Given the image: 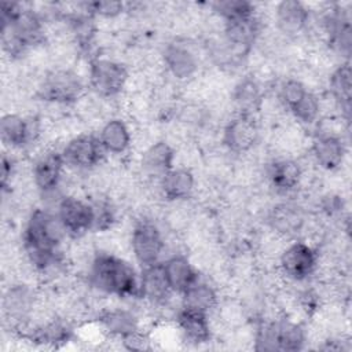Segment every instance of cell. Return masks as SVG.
<instances>
[{
	"instance_id": "cell-1",
	"label": "cell",
	"mask_w": 352,
	"mask_h": 352,
	"mask_svg": "<svg viewBox=\"0 0 352 352\" xmlns=\"http://www.w3.org/2000/svg\"><path fill=\"white\" fill-rule=\"evenodd\" d=\"M66 236L55 212L44 208L30 212L22 231V246L29 264L37 274L51 275L62 268L60 246Z\"/></svg>"
},
{
	"instance_id": "cell-2",
	"label": "cell",
	"mask_w": 352,
	"mask_h": 352,
	"mask_svg": "<svg viewBox=\"0 0 352 352\" xmlns=\"http://www.w3.org/2000/svg\"><path fill=\"white\" fill-rule=\"evenodd\" d=\"M138 270L121 256L99 250L88 265V283L98 292L120 300L140 298Z\"/></svg>"
},
{
	"instance_id": "cell-3",
	"label": "cell",
	"mask_w": 352,
	"mask_h": 352,
	"mask_svg": "<svg viewBox=\"0 0 352 352\" xmlns=\"http://www.w3.org/2000/svg\"><path fill=\"white\" fill-rule=\"evenodd\" d=\"M257 351L294 352L301 351L307 342V333L301 323L287 318L264 322L256 333Z\"/></svg>"
},
{
	"instance_id": "cell-4",
	"label": "cell",
	"mask_w": 352,
	"mask_h": 352,
	"mask_svg": "<svg viewBox=\"0 0 352 352\" xmlns=\"http://www.w3.org/2000/svg\"><path fill=\"white\" fill-rule=\"evenodd\" d=\"M129 80L128 67L110 58H94L88 66L87 85L91 91L103 99L120 96L126 88Z\"/></svg>"
},
{
	"instance_id": "cell-5",
	"label": "cell",
	"mask_w": 352,
	"mask_h": 352,
	"mask_svg": "<svg viewBox=\"0 0 352 352\" xmlns=\"http://www.w3.org/2000/svg\"><path fill=\"white\" fill-rule=\"evenodd\" d=\"M85 84L70 69H56L47 73L40 81L36 96L52 104H73L84 95Z\"/></svg>"
},
{
	"instance_id": "cell-6",
	"label": "cell",
	"mask_w": 352,
	"mask_h": 352,
	"mask_svg": "<svg viewBox=\"0 0 352 352\" xmlns=\"http://www.w3.org/2000/svg\"><path fill=\"white\" fill-rule=\"evenodd\" d=\"M131 252L140 268L162 261L165 250V238L158 224L147 217L133 223L131 231Z\"/></svg>"
},
{
	"instance_id": "cell-7",
	"label": "cell",
	"mask_w": 352,
	"mask_h": 352,
	"mask_svg": "<svg viewBox=\"0 0 352 352\" xmlns=\"http://www.w3.org/2000/svg\"><path fill=\"white\" fill-rule=\"evenodd\" d=\"M279 98L290 114L304 125H312L320 116L319 98L300 80L289 78L280 84Z\"/></svg>"
},
{
	"instance_id": "cell-8",
	"label": "cell",
	"mask_w": 352,
	"mask_h": 352,
	"mask_svg": "<svg viewBox=\"0 0 352 352\" xmlns=\"http://www.w3.org/2000/svg\"><path fill=\"white\" fill-rule=\"evenodd\" d=\"M319 267V254L304 241H293L279 256V270L292 282H305L315 275Z\"/></svg>"
},
{
	"instance_id": "cell-9",
	"label": "cell",
	"mask_w": 352,
	"mask_h": 352,
	"mask_svg": "<svg viewBox=\"0 0 352 352\" xmlns=\"http://www.w3.org/2000/svg\"><path fill=\"white\" fill-rule=\"evenodd\" d=\"M55 213L70 238H80L94 231V205L84 198L63 195L56 204Z\"/></svg>"
},
{
	"instance_id": "cell-10",
	"label": "cell",
	"mask_w": 352,
	"mask_h": 352,
	"mask_svg": "<svg viewBox=\"0 0 352 352\" xmlns=\"http://www.w3.org/2000/svg\"><path fill=\"white\" fill-rule=\"evenodd\" d=\"M66 166L77 170H89L102 164L107 155L98 135L80 133L66 142L60 150Z\"/></svg>"
},
{
	"instance_id": "cell-11",
	"label": "cell",
	"mask_w": 352,
	"mask_h": 352,
	"mask_svg": "<svg viewBox=\"0 0 352 352\" xmlns=\"http://www.w3.org/2000/svg\"><path fill=\"white\" fill-rule=\"evenodd\" d=\"M40 136L38 120L18 113H6L0 118V138L10 150L29 147Z\"/></svg>"
},
{
	"instance_id": "cell-12",
	"label": "cell",
	"mask_w": 352,
	"mask_h": 352,
	"mask_svg": "<svg viewBox=\"0 0 352 352\" xmlns=\"http://www.w3.org/2000/svg\"><path fill=\"white\" fill-rule=\"evenodd\" d=\"M258 139V125L252 114L236 113L223 128L221 143L234 154L250 151Z\"/></svg>"
},
{
	"instance_id": "cell-13",
	"label": "cell",
	"mask_w": 352,
	"mask_h": 352,
	"mask_svg": "<svg viewBox=\"0 0 352 352\" xmlns=\"http://www.w3.org/2000/svg\"><path fill=\"white\" fill-rule=\"evenodd\" d=\"M37 296L26 283H15L7 289L3 297L6 318L18 330L28 329L29 320L36 308Z\"/></svg>"
},
{
	"instance_id": "cell-14",
	"label": "cell",
	"mask_w": 352,
	"mask_h": 352,
	"mask_svg": "<svg viewBox=\"0 0 352 352\" xmlns=\"http://www.w3.org/2000/svg\"><path fill=\"white\" fill-rule=\"evenodd\" d=\"M66 164L60 150H45L36 157L32 165V179L36 188L43 194H54L63 176Z\"/></svg>"
},
{
	"instance_id": "cell-15",
	"label": "cell",
	"mask_w": 352,
	"mask_h": 352,
	"mask_svg": "<svg viewBox=\"0 0 352 352\" xmlns=\"http://www.w3.org/2000/svg\"><path fill=\"white\" fill-rule=\"evenodd\" d=\"M161 58L168 73L179 81H187L198 72V55L184 41L173 40L168 43L162 50Z\"/></svg>"
},
{
	"instance_id": "cell-16",
	"label": "cell",
	"mask_w": 352,
	"mask_h": 352,
	"mask_svg": "<svg viewBox=\"0 0 352 352\" xmlns=\"http://www.w3.org/2000/svg\"><path fill=\"white\" fill-rule=\"evenodd\" d=\"M311 153L315 162L322 169L333 172L342 166L346 157V144L340 135L322 131L315 133L311 144Z\"/></svg>"
},
{
	"instance_id": "cell-17",
	"label": "cell",
	"mask_w": 352,
	"mask_h": 352,
	"mask_svg": "<svg viewBox=\"0 0 352 352\" xmlns=\"http://www.w3.org/2000/svg\"><path fill=\"white\" fill-rule=\"evenodd\" d=\"M176 327L183 341L191 345H204L212 338L209 314L182 305L175 316Z\"/></svg>"
},
{
	"instance_id": "cell-18",
	"label": "cell",
	"mask_w": 352,
	"mask_h": 352,
	"mask_svg": "<svg viewBox=\"0 0 352 352\" xmlns=\"http://www.w3.org/2000/svg\"><path fill=\"white\" fill-rule=\"evenodd\" d=\"M140 300L150 305L162 307L175 294L165 275L162 261L140 268Z\"/></svg>"
},
{
	"instance_id": "cell-19",
	"label": "cell",
	"mask_w": 352,
	"mask_h": 352,
	"mask_svg": "<svg viewBox=\"0 0 352 352\" xmlns=\"http://www.w3.org/2000/svg\"><path fill=\"white\" fill-rule=\"evenodd\" d=\"M260 33V19L256 14L224 21V38L236 55H245L253 47Z\"/></svg>"
},
{
	"instance_id": "cell-20",
	"label": "cell",
	"mask_w": 352,
	"mask_h": 352,
	"mask_svg": "<svg viewBox=\"0 0 352 352\" xmlns=\"http://www.w3.org/2000/svg\"><path fill=\"white\" fill-rule=\"evenodd\" d=\"M323 28L329 45L348 60L352 47L349 12L342 7L331 8L323 18Z\"/></svg>"
},
{
	"instance_id": "cell-21",
	"label": "cell",
	"mask_w": 352,
	"mask_h": 352,
	"mask_svg": "<svg viewBox=\"0 0 352 352\" xmlns=\"http://www.w3.org/2000/svg\"><path fill=\"white\" fill-rule=\"evenodd\" d=\"M98 323L106 334L120 341L142 331L138 315L132 309L122 307L103 309L98 315Z\"/></svg>"
},
{
	"instance_id": "cell-22",
	"label": "cell",
	"mask_w": 352,
	"mask_h": 352,
	"mask_svg": "<svg viewBox=\"0 0 352 352\" xmlns=\"http://www.w3.org/2000/svg\"><path fill=\"white\" fill-rule=\"evenodd\" d=\"M265 175L270 187L275 192L286 195L300 186L302 169L300 164L292 158H278L268 164Z\"/></svg>"
},
{
	"instance_id": "cell-23",
	"label": "cell",
	"mask_w": 352,
	"mask_h": 352,
	"mask_svg": "<svg viewBox=\"0 0 352 352\" xmlns=\"http://www.w3.org/2000/svg\"><path fill=\"white\" fill-rule=\"evenodd\" d=\"M162 267L172 292L179 296L201 278L197 267L187 256L180 253H175L162 260Z\"/></svg>"
},
{
	"instance_id": "cell-24",
	"label": "cell",
	"mask_w": 352,
	"mask_h": 352,
	"mask_svg": "<svg viewBox=\"0 0 352 352\" xmlns=\"http://www.w3.org/2000/svg\"><path fill=\"white\" fill-rule=\"evenodd\" d=\"M158 187L165 201L180 202L190 198L194 192L195 176L187 168L175 166L158 180Z\"/></svg>"
},
{
	"instance_id": "cell-25",
	"label": "cell",
	"mask_w": 352,
	"mask_h": 352,
	"mask_svg": "<svg viewBox=\"0 0 352 352\" xmlns=\"http://www.w3.org/2000/svg\"><path fill=\"white\" fill-rule=\"evenodd\" d=\"M275 22L283 34H298L309 22V8L298 0H283L276 4Z\"/></svg>"
},
{
	"instance_id": "cell-26",
	"label": "cell",
	"mask_w": 352,
	"mask_h": 352,
	"mask_svg": "<svg viewBox=\"0 0 352 352\" xmlns=\"http://www.w3.org/2000/svg\"><path fill=\"white\" fill-rule=\"evenodd\" d=\"M26 330L28 331L25 337L28 338V341L36 345L51 348H58L69 342L74 334L73 327L62 319H52L38 326L28 327Z\"/></svg>"
},
{
	"instance_id": "cell-27",
	"label": "cell",
	"mask_w": 352,
	"mask_h": 352,
	"mask_svg": "<svg viewBox=\"0 0 352 352\" xmlns=\"http://www.w3.org/2000/svg\"><path fill=\"white\" fill-rule=\"evenodd\" d=\"M98 138L106 154L111 155L125 154L132 143L131 129L128 124L120 117H113L107 120L102 125Z\"/></svg>"
},
{
	"instance_id": "cell-28",
	"label": "cell",
	"mask_w": 352,
	"mask_h": 352,
	"mask_svg": "<svg viewBox=\"0 0 352 352\" xmlns=\"http://www.w3.org/2000/svg\"><path fill=\"white\" fill-rule=\"evenodd\" d=\"M175 150L166 140H157L142 154L143 172L160 180L166 172L175 168Z\"/></svg>"
},
{
	"instance_id": "cell-29",
	"label": "cell",
	"mask_w": 352,
	"mask_h": 352,
	"mask_svg": "<svg viewBox=\"0 0 352 352\" xmlns=\"http://www.w3.org/2000/svg\"><path fill=\"white\" fill-rule=\"evenodd\" d=\"M268 223L276 234L282 236H294L304 227L305 217L304 212L297 205L292 202H280L271 209Z\"/></svg>"
},
{
	"instance_id": "cell-30",
	"label": "cell",
	"mask_w": 352,
	"mask_h": 352,
	"mask_svg": "<svg viewBox=\"0 0 352 352\" xmlns=\"http://www.w3.org/2000/svg\"><path fill=\"white\" fill-rule=\"evenodd\" d=\"M351 66L349 62L345 60L331 72L329 78V89L333 100L346 121L351 116Z\"/></svg>"
},
{
	"instance_id": "cell-31",
	"label": "cell",
	"mask_w": 352,
	"mask_h": 352,
	"mask_svg": "<svg viewBox=\"0 0 352 352\" xmlns=\"http://www.w3.org/2000/svg\"><path fill=\"white\" fill-rule=\"evenodd\" d=\"M182 305L210 314L219 304L216 289L202 276L180 294Z\"/></svg>"
},
{
	"instance_id": "cell-32",
	"label": "cell",
	"mask_w": 352,
	"mask_h": 352,
	"mask_svg": "<svg viewBox=\"0 0 352 352\" xmlns=\"http://www.w3.org/2000/svg\"><path fill=\"white\" fill-rule=\"evenodd\" d=\"M232 98L235 104L238 106V113L253 116L261 102L260 87L253 78L245 77L236 84Z\"/></svg>"
},
{
	"instance_id": "cell-33",
	"label": "cell",
	"mask_w": 352,
	"mask_h": 352,
	"mask_svg": "<svg viewBox=\"0 0 352 352\" xmlns=\"http://www.w3.org/2000/svg\"><path fill=\"white\" fill-rule=\"evenodd\" d=\"M214 14H217L223 22L248 16L256 14V6L246 0H224V1H214L210 4Z\"/></svg>"
},
{
	"instance_id": "cell-34",
	"label": "cell",
	"mask_w": 352,
	"mask_h": 352,
	"mask_svg": "<svg viewBox=\"0 0 352 352\" xmlns=\"http://www.w3.org/2000/svg\"><path fill=\"white\" fill-rule=\"evenodd\" d=\"M94 205V231L104 232L109 231L116 223V210L109 201L98 199Z\"/></svg>"
},
{
	"instance_id": "cell-35",
	"label": "cell",
	"mask_w": 352,
	"mask_h": 352,
	"mask_svg": "<svg viewBox=\"0 0 352 352\" xmlns=\"http://www.w3.org/2000/svg\"><path fill=\"white\" fill-rule=\"evenodd\" d=\"M81 7L84 11H87L89 15L100 16V18H116L120 14H122L125 4L122 1H89L82 3Z\"/></svg>"
},
{
	"instance_id": "cell-36",
	"label": "cell",
	"mask_w": 352,
	"mask_h": 352,
	"mask_svg": "<svg viewBox=\"0 0 352 352\" xmlns=\"http://www.w3.org/2000/svg\"><path fill=\"white\" fill-rule=\"evenodd\" d=\"M320 208L327 216L340 214L344 209V199L337 194H327L323 197L320 202Z\"/></svg>"
},
{
	"instance_id": "cell-37",
	"label": "cell",
	"mask_w": 352,
	"mask_h": 352,
	"mask_svg": "<svg viewBox=\"0 0 352 352\" xmlns=\"http://www.w3.org/2000/svg\"><path fill=\"white\" fill-rule=\"evenodd\" d=\"M15 161L12 157L7 155L6 153L1 157V188L6 190L8 187V183L11 182L14 173H15Z\"/></svg>"
}]
</instances>
